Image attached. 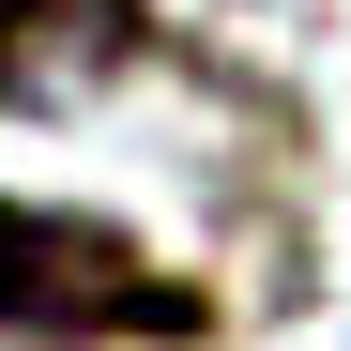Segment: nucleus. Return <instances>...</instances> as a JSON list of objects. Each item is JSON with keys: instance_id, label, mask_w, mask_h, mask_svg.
<instances>
[{"instance_id": "obj_1", "label": "nucleus", "mask_w": 351, "mask_h": 351, "mask_svg": "<svg viewBox=\"0 0 351 351\" xmlns=\"http://www.w3.org/2000/svg\"><path fill=\"white\" fill-rule=\"evenodd\" d=\"M0 321H123V336H168L184 290H168L153 260H123L107 229H31V214H0Z\"/></svg>"}]
</instances>
